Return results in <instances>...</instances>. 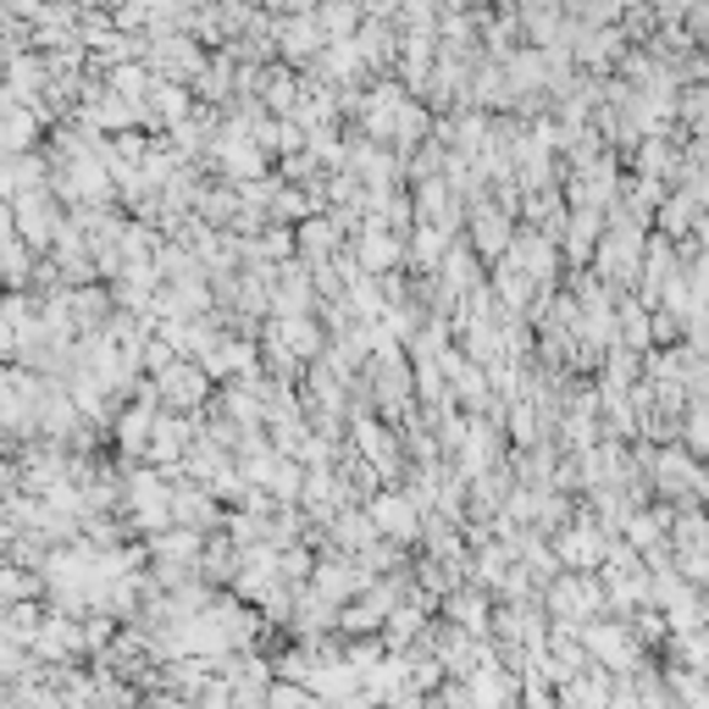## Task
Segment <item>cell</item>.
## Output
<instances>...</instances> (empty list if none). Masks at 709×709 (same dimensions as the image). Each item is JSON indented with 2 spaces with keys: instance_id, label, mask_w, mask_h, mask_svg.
<instances>
[{
  "instance_id": "cell-1",
  "label": "cell",
  "mask_w": 709,
  "mask_h": 709,
  "mask_svg": "<svg viewBox=\"0 0 709 709\" xmlns=\"http://www.w3.org/2000/svg\"><path fill=\"white\" fill-rule=\"evenodd\" d=\"M377 515H383V526H394V532H399V538L410 532V510H405V505H394V499H388V505H383Z\"/></svg>"
}]
</instances>
